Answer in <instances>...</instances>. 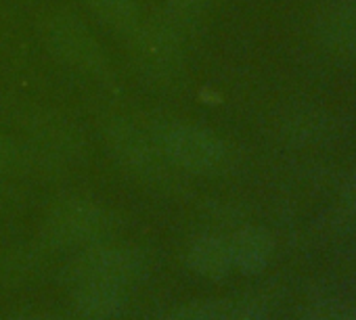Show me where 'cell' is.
I'll use <instances>...</instances> for the list:
<instances>
[{"mask_svg": "<svg viewBox=\"0 0 356 320\" xmlns=\"http://www.w3.org/2000/svg\"><path fill=\"white\" fill-rule=\"evenodd\" d=\"M165 162L189 174L212 176L225 170L229 149L208 128L178 119H155L149 126Z\"/></svg>", "mask_w": 356, "mask_h": 320, "instance_id": "6da1fadb", "label": "cell"}, {"mask_svg": "<svg viewBox=\"0 0 356 320\" xmlns=\"http://www.w3.org/2000/svg\"><path fill=\"white\" fill-rule=\"evenodd\" d=\"M132 59L140 74L153 84H170L183 71V36L168 15L143 19L128 36Z\"/></svg>", "mask_w": 356, "mask_h": 320, "instance_id": "7a4b0ae2", "label": "cell"}, {"mask_svg": "<svg viewBox=\"0 0 356 320\" xmlns=\"http://www.w3.org/2000/svg\"><path fill=\"white\" fill-rule=\"evenodd\" d=\"M44 42L51 55L67 69L101 82L111 80L109 57L80 17L55 13L44 26Z\"/></svg>", "mask_w": 356, "mask_h": 320, "instance_id": "3957f363", "label": "cell"}, {"mask_svg": "<svg viewBox=\"0 0 356 320\" xmlns=\"http://www.w3.org/2000/svg\"><path fill=\"white\" fill-rule=\"evenodd\" d=\"M115 228L113 214L86 199H67L51 210L44 237L55 247H88L107 239Z\"/></svg>", "mask_w": 356, "mask_h": 320, "instance_id": "277c9868", "label": "cell"}, {"mask_svg": "<svg viewBox=\"0 0 356 320\" xmlns=\"http://www.w3.org/2000/svg\"><path fill=\"white\" fill-rule=\"evenodd\" d=\"M103 138L115 162L134 176L157 178L163 170L161 155L153 134L140 121L130 117H109L103 124Z\"/></svg>", "mask_w": 356, "mask_h": 320, "instance_id": "5b68a950", "label": "cell"}, {"mask_svg": "<svg viewBox=\"0 0 356 320\" xmlns=\"http://www.w3.org/2000/svg\"><path fill=\"white\" fill-rule=\"evenodd\" d=\"M147 264L140 251L132 247H92L70 266L74 287L103 285L128 289L145 276Z\"/></svg>", "mask_w": 356, "mask_h": 320, "instance_id": "8992f818", "label": "cell"}, {"mask_svg": "<svg viewBox=\"0 0 356 320\" xmlns=\"http://www.w3.org/2000/svg\"><path fill=\"white\" fill-rule=\"evenodd\" d=\"M30 130L32 140L42 149L47 157L72 159L82 153V138L70 119L61 117L55 111L38 109L24 119Z\"/></svg>", "mask_w": 356, "mask_h": 320, "instance_id": "52a82bcc", "label": "cell"}, {"mask_svg": "<svg viewBox=\"0 0 356 320\" xmlns=\"http://www.w3.org/2000/svg\"><path fill=\"white\" fill-rule=\"evenodd\" d=\"M321 40L335 53L356 57V0H339L321 19Z\"/></svg>", "mask_w": 356, "mask_h": 320, "instance_id": "ba28073f", "label": "cell"}, {"mask_svg": "<svg viewBox=\"0 0 356 320\" xmlns=\"http://www.w3.org/2000/svg\"><path fill=\"white\" fill-rule=\"evenodd\" d=\"M229 247H231L233 268L245 274H256L264 270L266 264L270 262L275 243L268 230L260 226H245L233 235Z\"/></svg>", "mask_w": 356, "mask_h": 320, "instance_id": "9c48e42d", "label": "cell"}, {"mask_svg": "<svg viewBox=\"0 0 356 320\" xmlns=\"http://www.w3.org/2000/svg\"><path fill=\"white\" fill-rule=\"evenodd\" d=\"M187 264L193 272L206 278L227 276V272L233 268L229 241L214 235H204L195 239L187 251Z\"/></svg>", "mask_w": 356, "mask_h": 320, "instance_id": "30bf717a", "label": "cell"}, {"mask_svg": "<svg viewBox=\"0 0 356 320\" xmlns=\"http://www.w3.org/2000/svg\"><path fill=\"white\" fill-rule=\"evenodd\" d=\"M128 295L120 287L84 285L76 287V310L90 320H107L126 308Z\"/></svg>", "mask_w": 356, "mask_h": 320, "instance_id": "8fae6325", "label": "cell"}, {"mask_svg": "<svg viewBox=\"0 0 356 320\" xmlns=\"http://www.w3.org/2000/svg\"><path fill=\"white\" fill-rule=\"evenodd\" d=\"M84 5L99 22L126 38L143 22L136 0H84Z\"/></svg>", "mask_w": 356, "mask_h": 320, "instance_id": "7c38bea8", "label": "cell"}, {"mask_svg": "<svg viewBox=\"0 0 356 320\" xmlns=\"http://www.w3.org/2000/svg\"><path fill=\"white\" fill-rule=\"evenodd\" d=\"M174 320H260V314L252 303L208 301L178 310Z\"/></svg>", "mask_w": 356, "mask_h": 320, "instance_id": "4fadbf2b", "label": "cell"}, {"mask_svg": "<svg viewBox=\"0 0 356 320\" xmlns=\"http://www.w3.org/2000/svg\"><path fill=\"white\" fill-rule=\"evenodd\" d=\"M168 7V17L178 26H193L200 22L206 0H163Z\"/></svg>", "mask_w": 356, "mask_h": 320, "instance_id": "5bb4252c", "label": "cell"}, {"mask_svg": "<svg viewBox=\"0 0 356 320\" xmlns=\"http://www.w3.org/2000/svg\"><path fill=\"white\" fill-rule=\"evenodd\" d=\"M22 159H24L22 146L11 136L0 132V174L17 168L22 164Z\"/></svg>", "mask_w": 356, "mask_h": 320, "instance_id": "9a60e30c", "label": "cell"}, {"mask_svg": "<svg viewBox=\"0 0 356 320\" xmlns=\"http://www.w3.org/2000/svg\"><path fill=\"white\" fill-rule=\"evenodd\" d=\"M15 320H55L51 316H26V318H15Z\"/></svg>", "mask_w": 356, "mask_h": 320, "instance_id": "2e32d148", "label": "cell"}]
</instances>
